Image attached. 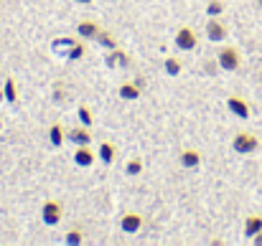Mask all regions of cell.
<instances>
[{
  "instance_id": "6da1fadb",
  "label": "cell",
  "mask_w": 262,
  "mask_h": 246,
  "mask_svg": "<svg viewBox=\"0 0 262 246\" xmlns=\"http://www.w3.org/2000/svg\"><path fill=\"white\" fill-rule=\"evenodd\" d=\"M216 64H219L224 71H237V69H239V64H242L239 51H237V48H232V46L222 48V51H219V56H216Z\"/></svg>"
},
{
  "instance_id": "7a4b0ae2",
  "label": "cell",
  "mask_w": 262,
  "mask_h": 246,
  "mask_svg": "<svg viewBox=\"0 0 262 246\" xmlns=\"http://www.w3.org/2000/svg\"><path fill=\"white\" fill-rule=\"evenodd\" d=\"M257 145H260V140H257L252 132H239V135L234 137V142H232L234 153H239V155H250V153H255Z\"/></svg>"
},
{
  "instance_id": "3957f363",
  "label": "cell",
  "mask_w": 262,
  "mask_h": 246,
  "mask_svg": "<svg viewBox=\"0 0 262 246\" xmlns=\"http://www.w3.org/2000/svg\"><path fill=\"white\" fill-rule=\"evenodd\" d=\"M196 43H199V38H196L193 28H188V26L178 28V33H176V48L178 51H193Z\"/></svg>"
},
{
  "instance_id": "277c9868",
  "label": "cell",
  "mask_w": 262,
  "mask_h": 246,
  "mask_svg": "<svg viewBox=\"0 0 262 246\" xmlns=\"http://www.w3.org/2000/svg\"><path fill=\"white\" fill-rule=\"evenodd\" d=\"M61 216H64V211H61V206H59L56 201H46V203H43L41 218H43L46 226H56V224L61 221Z\"/></svg>"
},
{
  "instance_id": "5b68a950",
  "label": "cell",
  "mask_w": 262,
  "mask_h": 246,
  "mask_svg": "<svg viewBox=\"0 0 262 246\" xmlns=\"http://www.w3.org/2000/svg\"><path fill=\"white\" fill-rule=\"evenodd\" d=\"M143 216L140 213H135V211H130V213H125L122 216V221H120V229L125 231V234H138L140 229H143Z\"/></svg>"
},
{
  "instance_id": "8992f818",
  "label": "cell",
  "mask_w": 262,
  "mask_h": 246,
  "mask_svg": "<svg viewBox=\"0 0 262 246\" xmlns=\"http://www.w3.org/2000/svg\"><path fill=\"white\" fill-rule=\"evenodd\" d=\"M227 33H229V31H227V26H224L219 18H211V20L206 23V38H209V41H216V43H219V41L227 38Z\"/></svg>"
},
{
  "instance_id": "52a82bcc",
  "label": "cell",
  "mask_w": 262,
  "mask_h": 246,
  "mask_svg": "<svg viewBox=\"0 0 262 246\" xmlns=\"http://www.w3.org/2000/svg\"><path fill=\"white\" fill-rule=\"evenodd\" d=\"M227 107H229V112L237 114L239 119H247V117H250V104H247L242 96H229V99H227Z\"/></svg>"
},
{
  "instance_id": "ba28073f",
  "label": "cell",
  "mask_w": 262,
  "mask_h": 246,
  "mask_svg": "<svg viewBox=\"0 0 262 246\" xmlns=\"http://www.w3.org/2000/svg\"><path fill=\"white\" fill-rule=\"evenodd\" d=\"M94 153L89 150V145H77V153H74V163L82 165V167H89V165L94 163Z\"/></svg>"
},
{
  "instance_id": "9c48e42d",
  "label": "cell",
  "mask_w": 262,
  "mask_h": 246,
  "mask_svg": "<svg viewBox=\"0 0 262 246\" xmlns=\"http://www.w3.org/2000/svg\"><path fill=\"white\" fill-rule=\"evenodd\" d=\"M69 140L74 142V145H89L92 142V132H89V127H74V130H69Z\"/></svg>"
},
{
  "instance_id": "30bf717a",
  "label": "cell",
  "mask_w": 262,
  "mask_h": 246,
  "mask_svg": "<svg viewBox=\"0 0 262 246\" xmlns=\"http://www.w3.org/2000/svg\"><path fill=\"white\" fill-rule=\"evenodd\" d=\"M102 28L94 23V20H82L79 26H77V33H79V38H97V33H99Z\"/></svg>"
},
{
  "instance_id": "8fae6325",
  "label": "cell",
  "mask_w": 262,
  "mask_h": 246,
  "mask_svg": "<svg viewBox=\"0 0 262 246\" xmlns=\"http://www.w3.org/2000/svg\"><path fill=\"white\" fill-rule=\"evenodd\" d=\"M181 165L183 167H199L201 165V153L199 150H183L181 153Z\"/></svg>"
},
{
  "instance_id": "7c38bea8",
  "label": "cell",
  "mask_w": 262,
  "mask_h": 246,
  "mask_svg": "<svg viewBox=\"0 0 262 246\" xmlns=\"http://www.w3.org/2000/svg\"><path fill=\"white\" fill-rule=\"evenodd\" d=\"M262 231V216H250L247 221H245V236H255V234H260Z\"/></svg>"
},
{
  "instance_id": "4fadbf2b",
  "label": "cell",
  "mask_w": 262,
  "mask_h": 246,
  "mask_svg": "<svg viewBox=\"0 0 262 246\" xmlns=\"http://www.w3.org/2000/svg\"><path fill=\"white\" fill-rule=\"evenodd\" d=\"M97 158H99L104 165H110L115 160V145H112V142H102L99 150H97Z\"/></svg>"
},
{
  "instance_id": "5bb4252c",
  "label": "cell",
  "mask_w": 262,
  "mask_h": 246,
  "mask_svg": "<svg viewBox=\"0 0 262 246\" xmlns=\"http://www.w3.org/2000/svg\"><path fill=\"white\" fill-rule=\"evenodd\" d=\"M115 64H120V66H127V64H130V59L125 56V51H120V48H112V51H110L107 66H115Z\"/></svg>"
},
{
  "instance_id": "9a60e30c",
  "label": "cell",
  "mask_w": 262,
  "mask_h": 246,
  "mask_svg": "<svg viewBox=\"0 0 262 246\" xmlns=\"http://www.w3.org/2000/svg\"><path fill=\"white\" fill-rule=\"evenodd\" d=\"M3 91H5V102H8V104H15V102H18V89H15V79H5V86H3Z\"/></svg>"
},
{
  "instance_id": "2e32d148",
  "label": "cell",
  "mask_w": 262,
  "mask_h": 246,
  "mask_svg": "<svg viewBox=\"0 0 262 246\" xmlns=\"http://www.w3.org/2000/svg\"><path fill=\"white\" fill-rule=\"evenodd\" d=\"M120 96L133 102V99L140 96V86H138V84H122V86H120Z\"/></svg>"
},
{
  "instance_id": "e0dca14e",
  "label": "cell",
  "mask_w": 262,
  "mask_h": 246,
  "mask_svg": "<svg viewBox=\"0 0 262 246\" xmlns=\"http://www.w3.org/2000/svg\"><path fill=\"white\" fill-rule=\"evenodd\" d=\"M49 140H51L54 147H61V145H64V130H61V125H51V130H49Z\"/></svg>"
},
{
  "instance_id": "ac0fdd59",
  "label": "cell",
  "mask_w": 262,
  "mask_h": 246,
  "mask_svg": "<svg viewBox=\"0 0 262 246\" xmlns=\"http://www.w3.org/2000/svg\"><path fill=\"white\" fill-rule=\"evenodd\" d=\"M97 41H99L104 48H110V51H112V48H117V41H115L107 31H99V33H97Z\"/></svg>"
},
{
  "instance_id": "d6986e66",
  "label": "cell",
  "mask_w": 262,
  "mask_h": 246,
  "mask_svg": "<svg viewBox=\"0 0 262 246\" xmlns=\"http://www.w3.org/2000/svg\"><path fill=\"white\" fill-rule=\"evenodd\" d=\"M77 114H79V122H82L84 127H92V125H94V119H92V109H89L87 104H82Z\"/></svg>"
},
{
  "instance_id": "ffe728a7",
  "label": "cell",
  "mask_w": 262,
  "mask_h": 246,
  "mask_svg": "<svg viewBox=\"0 0 262 246\" xmlns=\"http://www.w3.org/2000/svg\"><path fill=\"white\" fill-rule=\"evenodd\" d=\"M166 74L168 77H178L181 74V61L178 59H166Z\"/></svg>"
},
{
  "instance_id": "44dd1931",
  "label": "cell",
  "mask_w": 262,
  "mask_h": 246,
  "mask_svg": "<svg viewBox=\"0 0 262 246\" xmlns=\"http://www.w3.org/2000/svg\"><path fill=\"white\" fill-rule=\"evenodd\" d=\"M206 13H209V15H211V18H219V15H222V13H224V5H222V3H219V0H211V3H209V5H206Z\"/></svg>"
},
{
  "instance_id": "7402d4cb",
  "label": "cell",
  "mask_w": 262,
  "mask_h": 246,
  "mask_svg": "<svg viewBox=\"0 0 262 246\" xmlns=\"http://www.w3.org/2000/svg\"><path fill=\"white\" fill-rule=\"evenodd\" d=\"M82 241H84V234H82V231H77V229H74V231H69V234H67V244L69 246H79Z\"/></svg>"
},
{
  "instance_id": "603a6c76",
  "label": "cell",
  "mask_w": 262,
  "mask_h": 246,
  "mask_svg": "<svg viewBox=\"0 0 262 246\" xmlns=\"http://www.w3.org/2000/svg\"><path fill=\"white\" fill-rule=\"evenodd\" d=\"M125 173H127V175H140V173H143V163H140L138 158H135V160H130L127 167H125Z\"/></svg>"
},
{
  "instance_id": "cb8c5ba5",
  "label": "cell",
  "mask_w": 262,
  "mask_h": 246,
  "mask_svg": "<svg viewBox=\"0 0 262 246\" xmlns=\"http://www.w3.org/2000/svg\"><path fill=\"white\" fill-rule=\"evenodd\" d=\"M82 56H84V46L74 43V46H72V51H69V59H82Z\"/></svg>"
},
{
  "instance_id": "d4e9b609",
  "label": "cell",
  "mask_w": 262,
  "mask_h": 246,
  "mask_svg": "<svg viewBox=\"0 0 262 246\" xmlns=\"http://www.w3.org/2000/svg\"><path fill=\"white\" fill-rule=\"evenodd\" d=\"M252 241H255V246H262V231H260V234H255V236H252Z\"/></svg>"
},
{
  "instance_id": "484cf974",
  "label": "cell",
  "mask_w": 262,
  "mask_h": 246,
  "mask_svg": "<svg viewBox=\"0 0 262 246\" xmlns=\"http://www.w3.org/2000/svg\"><path fill=\"white\" fill-rule=\"evenodd\" d=\"M77 3H82V5H89V3H92V0H77Z\"/></svg>"
},
{
  "instance_id": "4316f807",
  "label": "cell",
  "mask_w": 262,
  "mask_h": 246,
  "mask_svg": "<svg viewBox=\"0 0 262 246\" xmlns=\"http://www.w3.org/2000/svg\"><path fill=\"white\" fill-rule=\"evenodd\" d=\"M3 99H5V91H0V102H3Z\"/></svg>"
},
{
  "instance_id": "83f0119b",
  "label": "cell",
  "mask_w": 262,
  "mask_h": 246,
  "mask_svg": "<svg viewBox=\"0 0 262 246\" xmlns=\"http://www.w3.org/2000/svg\"><path fill=\"white\" fill-rule=\"evenodd\" d=\"M260 8H262V0H260Z\"/></svg>"
}]
</instances>
